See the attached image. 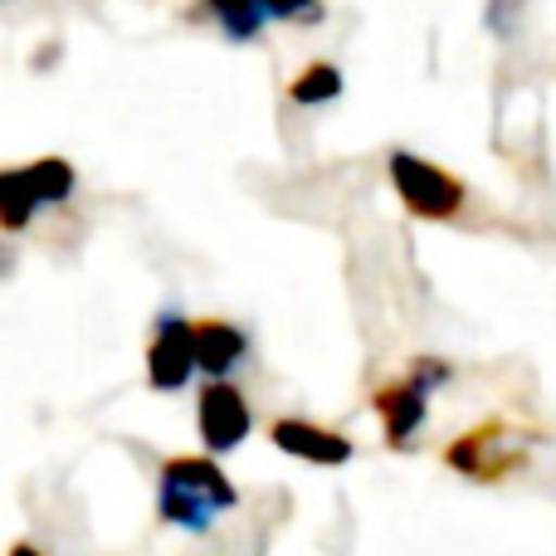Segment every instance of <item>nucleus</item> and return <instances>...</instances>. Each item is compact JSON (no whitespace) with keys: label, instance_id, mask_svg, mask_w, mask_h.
Returning <instances> with one entry per match:
<instances>
[{"label":"nucleus","instance_id":"f257e3e1","mask_svg":"<svg viewBox=\"0 0 556 556\" xmlns=\"http://www.w3.org/2000/svg\"><path fill=\"white\" fill-rule=\"evenodd\" d=\"M240 508V489L215 454H172L156 469V518L176 532L205 538L225 513Z\"/></svg>","mask_w":556,"mask_h":556},{"label":"nucleus","instance_id":"f03ea898","mask_svg":"<svg viewBox=\"0 0 556 556\" xmlns=\"http://www.w3.org/2000/svg\"><path fill=\"white\" fill-rule=\"evenodd\" d=\"M78 191V172L64 156H39L25 166H0V230L20 235L29 230L39 211L64 205Z\"/></svg>","mask_w":556,"mask_h":556},{"label":"nucleus","instance_id":"7ed1b4c3","mask_svg":"<svg viewBox=\"0 0 556 556\" xmlns=\"http://www.w3.org/2000/svg\"><path fill=\"white\" fill-rule=\"evenodd\" d=\"M528 459H532L528 430L513 425V420H503V415L473 425L469 434H459V440L444 450V464H450L454 473H464V479H473V483H503L518 469H528Z\"/></svg>","mask_w":556,"mask_h":556},{"label":"nucleus","instance_id":"20e7f679","mask_svg":"<svg viewBox=\"0 0 556 556\" xmlns=\"http://www.w3.org/2000/svg\"><path fill=\"white\" fill-rule=\"evenodd\" d=\"M386 176H391L395 195H401V205L415 220H454V215L464 211V195H469L459 176L425 162V156H415V152H391Z\"/></svg>","mask_w":556,"mask_h":556},{"label":"nucleus","instance_id":"39448f33","mask_svg":"<svg viewBox=\"0 0 556 556\" xmlns=\"http://www.w3.org/2000/svg\"><path fill=\"white\" fill-rule=\"evenodd\" d=\"M201 10L215 20L230 45H254L269 25H323L327 5L323 0H201Z\"/></svg>","mask_w":556,"mask_h":556},{"label":"nucleus","instance_id":"423d86ee","mask_svg":"<svg viewBox=\"0 0 556 556\" xmlns=\"http://www.w3.org/2000/svg\"><path fill=\"white\" fill-rule=\"evenodd\" d=\"M195 430H201L205 454H235L254 430V405L230 376H205L195 395Z\"/></svg>","mask_w":556,"mask_h":556},{"label":"nucleus","instance_id":"0eeeda50","mask_svg":"<svg viewBox=\"0 0 556 556\" xmlns=\"http://www.w3.org/2000/svg\"><path fill=\"white\" fill-rule=\"evenodd\" d=\"M195 376V323L181 307H162L147 342V386L162 395L186 391Z\"/></svg>","mask_w":556,"mask_h":556},{"label":"nucleus","instance_id":"6e6552de","mask_svg":"<svg viewBox=\"0 0 556 556\" xmlns=\"http://www.w3.org/2000/svg\"><path fill=\"white\" fill-rule=\"evenodd\" d=\"M269 440H274L278 454L303 459V464H317V469H342V464L356 454V444L346 440L342 430H327V425L298 420V415H278V420L269 425Z\"/></svg>","mask_w":556,"mask_h":556},{"label":"nucleus","instance_id":"1a4fd4ad","mask_svg":"<svg viewBox=\"0 0 556 556\" xmlns=\"http://www.w3.org/2000/svg\"><path fill=\"white\" fill-rule=\"evenodd\" d=\"M371 405H376V415H381V430H386V444H391V450H410L415 434H420L425 420H430V391H420L410 376L386 381L381 391L371 395Z\"/></svg>","mask_w":556,"mask_h":556},{"label":"nucleus","instance_id":"9d476101","mask_svg":"<svg viewBox=\"0 0 556 556\" xmlns=\"http://www.w3.org/2000/svg\"><path fill=\"white\" fill-rule=\"evenodd\" d=\"M250 356V332L230 317H195V376H230Z\"/></svg>","mask_w":556,"mask_h":556},{"label":"nucleus","instance_id":"9b49d317","mask_svg":"<svg viewBox=\"0 0 556 556\" xmlns=\"http://www.w3.org/2000/svg\"><path fill=\"white\" fill-rule=\"evenodd\" d=\"M346 88L342 68L332 64V59H313V64L303 68V74L288 84V103L293 108H323V103H337Z\"/></svg>","mask_w":556,"mask_h":556},{"label":"nucleus","instance_id":"f8f14e48","mask_svg":"<svg viewBox=\"0 0 556 556\" xmlns=\"http://www.w3.org/2000/svg\"><path fill=\"white\" fill-rule=\"evenodd\" d=\"M5 556H45V552H39V547H35V542H15V547H10Z\"/></svg>","mask_w":556,"mask_h":556},{"label":"nucleus","instance_id":"ddd939ff","mask_svg":"<svg viewBox=\"0 0 556 556\" xmlns=\"http://www.w3.org/2000/svg\"><path fill=\"white\" fill-rule=\"evenodd\" d=\"M0 5H10V0H0Z\"/></svg>","mask_w":556,"mask_h":556}]
</instances>
